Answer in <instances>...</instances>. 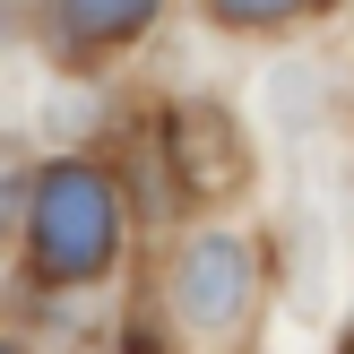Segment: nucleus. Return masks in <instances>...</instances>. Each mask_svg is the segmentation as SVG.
Here are the masks:
<instances>
[{
  "label": "nucleus",
  "instance_id": "obj_1",
  "mask_svg": "<svg viewBox=\"0 0 354 354\" xmlns=\"http://www.w3.org/2000/svg\"><path fill=\"white\" fill-rule=\"evenodd\" d=\"M26 259L44 286H95L121 259V182L86 156L35 173L26 190Z\"/></svg>",
  "mask_w": 354,
  "mask_h": 354
},
{
  "label": "nucleus",
  "instance_id": "obj_2",
  "mask_svg": "<svg viewBox=\"0 0 354 354\" xmlns=\"http://www.w3.org/2000/svg\"><path fill=\"white\" fill-rule=\"evenodd\" d=\"M251 294H259V268H251V251H242L234 234H199V242H182V259H173V311H182L190 328H207V337L242 328Z\"/></svg>",
  "mask_w": 354,
  "mask_h": 354
},
{
  "label": "nucleus",
  "instance_id": "obj_3",
  "mask_svg": "<svg viewBox=\"0 0 354 354\" xmlns=\"http://www.w3.org/2000/svg\"><path fill=\"white\" fill-rule=\"evenodd\" d=\"M165 147H173V173H182L190 199H234L242 173H251V147L234 138V121L216 113V104H182V113L165 121Z\"/></svg>",
  "mask_w": 354,
  "mask_h": 354
},
{
  "label": "nucleus",
  "instance_id": "obj_4",
  "mask_svg": "<svg viewBox=\"0 0 354 354\" xmlns=\"http://www.w3.org/2000/svg\"><path fill=\"white\" fill-rule=\"evenodd\" d=\"M52 17H61V35H69V44L113 52V44H130V35L156 17V0H52Z\"/></svg>",
  "mask_w": 354,
  "mask_h": 354
},
{
  "label": "nucleus",
  "instance_id": "obj_5",
  "mask_svg": "<svg viewBox=\"0 0 354 354\" xmlns=\"http://www.w3.org/2000/svg\"><path fill=\"white\" fill-rule=\"evenodd\" d=\"M207 9H216L225 26H286V17L320 9V0H207Z\"/></svg>",
  "mask_w": 354,
  "mask_h": 354
},
{
  "label": "nucleus",
  "instance_id": "obj_6",
  "mask_svg": "<svg viewBox=\"0 0 354 354\" xmlns=\"http://www.w3.org/2000/svg\"><path fill=\"white\" fill-rule=\"evenodd\" d=\"M9 207H17V182H9V165H0V216H9Z\"/></svg>",
  "mask_w": 354,
  "mask_h": 354
},
{
  "label": "nucleus",
  "instance_id": "obj_7",
  "mask_svg": "<svg viewBox=\"0 0 354 354\" xmlns=\"http://www.w3.org/2000/svg\"><path fill=\"white\" fill-rule=\"evenodd\" d=\"M0 354H17V346H9V337H0Z\"/></svg>",
  "mask_w": 354,
  "mask_h": 354
},
{
  "label": "nucleus",
  "instance_id": "obj_8",
  "mask_svg": "<svg viewBox=\"0 0 354 354\" xmlns=\"http://www.w3.org/2000/svg\"><path fill=\"white\" fill-rule=\"evenodd\" d=\"M346 354H354V337H346Z\"/></svg>",
  "mask_w": 354,
  "mask_h": 354
}]
</instances>
